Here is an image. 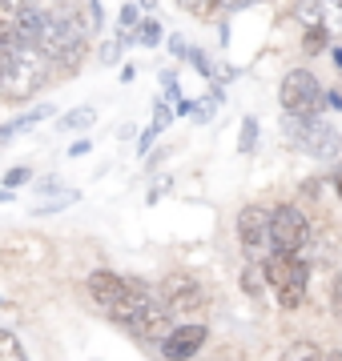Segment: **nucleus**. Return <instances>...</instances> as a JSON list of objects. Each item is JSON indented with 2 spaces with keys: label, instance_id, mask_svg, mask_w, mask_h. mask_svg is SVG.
I'll list each match as a JSON object with an SVG mask.
<instances>
[{
  "label": "nucleus",
  "instance_id": "7c9ffc66",
  "mask_svg": "<svg viewBox=\"0 0 342 361\" xmlns=\"http://www.w3.org/2000/svg\"><path fill=\"white\" fill-rule=\"evenodd\" d=\"M334 65H338V68H342V49H334Z\"/></svg>",
  "mask_w": 342,
  "mask_h": 361
},
{
  "label": "nucleus",
  "instance_id": "6ab92c4d",
  "mask_svg": "<svg viewBox=\"0 0 342 361\" xmlns=\"http://www.w3.org/2000/svg\"><path fill=\"white\" fill-rule=\"evenodd\" d=\"M302 44H306V52H318L322 44H326V28H322V25L306 28V40H302Z\"/></svg>",
  "mask_w": 342,
  "mask_h": 361
},
{
  "label": "nucleus",
  "instance_id": "5701e85b",
  "mask_svg": "<svg viewBox=\"0 0 342 361\" xmlns=\"http://www.w3.org/2000/svg\"><path fill=\"white\" fill-rule=\"evenodd\" d=\"M121 28H125V37L137 28V8H133V4H125V8H121Z\"/></svg>",
  "mask_w": 342,
  "mask_h": 361
},
{
  "label": "nucleus",
  "instance_id": "dca6fc26",
  "mask_svg": "<svg viewBox=\"0 0 342 361\" xmlns=\"http://www.w3.org/2000/svg\"><path fill=\"white\" fill-rule=\"evenodd\" d=\"M254 141H258V121L246 116V121H242V141H237V153H254Z\"/></svg>",
  "mask_w": 342,
  "mask_h": 361
},
{
  "label": "nucleus",
  "instance_id": "39448f33",
  "mask_svg": "<svg viewBox=\"0 0 342 361\" xmlns=\"http://www.w3.org/2000/svg\"><path fill=\"white\" fill-rule=\"evenodd\" d=\"M278 101H282V109L290 116H318V109H322V85L306 68H294V73L282 77Z\"/></svg>",
  "mask_w": 342,
  "mask_h": 361
},
{
  "label": "nucleus",
  "instance_id": "ddd939ff",
  "mask_svg": "<svg viewBox=\"0 0 342 361\" xmlns=\"http://www.w3.org/2000/svg\"><path fill=\"white\" fill-rule=\"evenodd\" d=\"M93 121H97V109H89V104H81V109H69L65 113V129H73V133H81V129H89Z\"/></svg>",
  "mask_w": 342,
  "mask_h": 361
},
{
  "label": "nucleus",
  "instance_id": "2eb2a0df",
  "mask_svg": "<svg viewBox=\"0 0 342 361\" xmlns=\"http://www.w3.org/2000/svg\"><path fill=\"white\" fill-rule=\"evenodd\" d=\"M40 116H49V104H40V109H33V113H28V116H20V121H13V125H8V129L0 133V137H4V141H8V137H13V133L28 129V125H37Z\"/></svg>",
  "mask_w": 342,
  "mask_h": 361
},
{
  "label": "nucleus",
  "instance_id": "0eeeda50",
  "mask_svg": "<svg viewBox=\"0 0 342 361\" xmlns=\"http://www.w3.org/2000/svg\"><path fill=\"white\" fill-rule=\"evenodd\" d=\"M310 245V221L302 209L278 205L274 209V249L278 253H302Z\"/></svg>",
  "mask_w": 342,
  "mask_h": 361
},
{
  "label": "nucleus",
  "instance_id": "c85d7f7f",
  "mask_svg": "<svg viewBox=\"0 0 342 361\" xmlns=\"http://www.w3.org/2000/svg\"><path fill=\"white\" fill-rule=\"evenodd\" d=\"M57 4H61V8H65V13H73V8H77L81 0H57Z\"/></svg>",
  "mask_w": 342,
  "mask_h": 361
},
{
  "label": "nucleus",
  "instance_id": "4be33fe9",
  "mask_svg": "<svg viewBox=\"0 0 342 361\" xmlns=\"http://www.w3.org/2000/svg\"><path fill=\"white\" fill-rule=\"evenodd\" d=\"M28 177H33L28 169H8V173H4V185H8V189H16V185H25Z\"/></svg>",
  "mask_w": 342,
  "mask_h": 361
},
{
  "label": "nucleus",
  "instance_id": "1a4fd4ad",
  "mask_svg": "<svg viewBox=\"0 0 342 361\" xmlns=\"http://www.w3.org/2000/svg\"><path fill=\"white\" fill-rule=\"evenodd\" d=\"M161 297L177 317H185V313H194L201 305V285L194 277H185V273H173L170 281L161 285Z\"/></svg>",
  "mask_w": 342,
  "mask_h": 361
},
{
  "label": "nucleus",
  "instance_id": "f257e3e1",
  "mask_svg": "<svg viewBox=\"0 0 342 361\" xmlns=\"http://www.w3.org/2000/svg\"><path fill=\"white\" fill-rule=\"evenodd\" d=\"M45 80H49V56L28 40H4V61H0L4 101H28Z\"/></svg>",
  "mask_w": 342,
  "mask_h": 361
},
{
  "label": "nucleus",
  "instance_id": "423d86ee",
  "mask_svg": "<svg viewBox=\"0 0 342 361\" xmlns=\"http://www.w3.org/2000/svg\"><path fill=\"white\" fill-rule=\"evenodd\" d=\"M237 237L250 257H266V249L274 245V213H266L262 205H246L237 213Z\"/></svg>",
  "mask_w": 342,
  "mask_h": 361
},
{
  "label": "nucleus",
  "instance_id": "b1692460",
  "mask_svg": "<svg viewBox=\"0 0 342 361\" xmlns=\"http://www.w3.org/2000/svg\"><path fill=\"white\" fill-rule=\"evenodd\" d=\"M330 305H334V317L342 322V281L330 285Z\"/></svg>",
  "mask_w": 342,
  "mask_h": 361
},
{
  "label": "nucleus",
  "instance_id": "473e14b6",
  "mask_svg": "<svg viewBox=\"0 0 342 361\" xmlns=\"http://www.w3.org/2000/svg\"><path fill=\"white\" fill-rule=\"evenodd\" d=\"M141 4H145V8H153V4H158V0H141Z\"/></svg>",
  "mask_w": 342,
  "mask_h": 361
},
{
  "label": "nucleus",
  "instance_id": "a211bd4d",
  "mask_svg": "<svg viewBox=\"0 0 342 361\" xmlns=\"http://www.w3.org/2000/svg\"><path fill=\"white\" fill-rule=\"evenodd\" d=\"M242 281H246V293H262V285L270 281V277H266V265H262V269H254V265H250Z\"/></svg>",
  "mask_w": 342,
  "mask_h": 361
},
{
  "label": "nucleus",
  "instance_id": "6e6552de",
  "mask_svg": "<svg viewBox=\"0 0 342 361\" xmlns=\"http://www.w3.org/2000/svg\"><path fill=\"white\" fill-rule=\"evenodd\" d=\"M85 285H89V297H93V301H97V305H101L105 313L117 310L121 301L129 297V289H133V281L117 277L113 269H93V273H89V281H85Z\"/></svg>",
  "mask_w": 342,
  "mask_h": 361
},
{
  "label": "nucleus",
  "instance_id": "393cba45",
  "mask_svg": "<svg viewBox=\"0 0 342 361\" xmlns=\"http://www.w3.org/2000/svg\"><path fill=\"white\" fill-rule=\"evenodd\" d=\"M225 13H234V8H246V4H258V0H218Z\"/></svg>",
  "mask_w": 342,
  "mask_h": 361
},
{
  "label": "nucleus",
  "instance_id": "cd10ccee",
  "mask_svg": "<svg viewBox=\"0 0 342 361\" xmlns=\"http://www.w3.org/2000/svg\"><path fill=\"white\" fill-rule=\"evenodd\" d=\"M85 153H89V141H77L73 149H69V157H85Z\"/></svg>",
  "mask_w": 342,
  "mask_h": 361
},
{
  "label": "nucleus",
  "instance_id": "9d476101",
  "mask_svg": "<svg viewBox=\"0 0 342 361\" xmlns=\"http://www.w3.org/2000/svg\"><path fill=\"white\" fill-rule=\"evenodd\" d=\"M201 345H206V325L185 322V325H177V329L161 341V353H165L170 361H189Z\"/></svg>",
  "mask_w": 342,
  "mask_h": 361
},
{
  "label": "nucleus",
  "instance_id": "bb28decb",
  "mask_svg": "<svg viewBox=\"0 0 342 361\" xmlns=\"http://www.w3.org/2000/svg\"><path fill=\"white\" fill-rule=\"evenodd\" d=\"M101 61H105V65H117V44H105V49H101Z\"/></svg>",
  "mask_w": 342,
  "mask_h": 361
},
{
  "label": "nucleus",
  "instance_id": "f8f14e48",
  "mask_svg": "<svg viewBox=\"0 0 342 361\" xmlns=\"http://www.w3.org/2000/svg\"><path fill=\"white\" fill-rule=\"evenodd\" d=\"M278 361H322V353H318L314 341H290Z\"/></svg>",
  "mask_w": 342,
  "mask_h": 361
},
{
  "label": "nucleus",
  "instance_id": "412c9836",
  "mask_svg": "<svg viewBox=\"0 0 342 361\" xmlns=\"http://www.w3.org/2000/svg\"><path fill=\"white\" fill-rule=\"evenodd\" d=\"M177 8H185V13H206L210 4H218V0H173Z\"/></svg>",
  "mask_w": 342,
  "mask_h": 361
},
{
  "label": "nucleus",
  "instance_id": "9b49d317",
  "mask_svg": "<svg viewBox=\"0 0 342 361\" xmlns=\"http://www.w3.org/2000/svg\"><path fill=\"white\" fill-rule=\"evenodd\" d=\"M28 8H37V0H0V20H4V37H8V32H13L16 25H20V16H25Z\"/></svg>",
  "mask_w": 342,
  "mask_h": 361
},
{
  "label": "nucleus",
  "instance_id": "4468645a",
  "mask_svg": "<svg viewBox=\"0 0 342 361\" xmlns=\"http://www.w3.org/2000/svg\"><path fill=\"white\" fill-rule=\"evenodd\" d=\"M0 361H25V349H20V341H16L13 329L0 334Z\"/></svg>",
  "mask_w": 342,
  "mask_h": 361
},
{
  "label": "nucleus",
  "instance_id": "aec40b11",
  "mask_svg": "<svg viewBox=\"0 0 342 361\" xmlns=\"http://www.w3.org/2000/svg\"><path fill=\"white\" fill-rule=\"evenodd\" d=\"M137 40H141V44H158V40H161V25H158V20H145V25L137 28Z\"/></svg>",
  "mask_w": 342,
  "mask_h": 361
},
{
  "label": "nucleus",
  "instance_id": "2f4dec72",
  "mask_svg": "<svg viewBox=\"0 0 342 361\" xmlns=\"http://www.w3.org/2000/svg\"><path fill=\"white\" fill-rule=\"evenodd\" d=\"M322 361H342V353H326V357H322Z\"/></svg>",
  "mask_w": 342,
  "mask_h": 361
},
{
  "label": "nucleus",
  "instance_id": "7ed1b4c3",
  "mask_svg": "<svg viewBox=\"0 0 342 361\" xmlns=\"http://www.w3.org/2000/svg\"><path fill=\"white\" fill-rule=\"evenodd\" d=\"M282 133H286L290 141L298 145L302 153L318 157V161H334V157L342 153V137L334 125H326V121H314V116H290L282 121Z\"/></svg>",
  "mask_w": 342,
  "mask_h": 361
},
{
  "label": "nucleus",
  "instance_id": "a878e982",
  "mask_svg": "<svg viewBox=\"0 0 342 361\" xmlns=\"http://www.w3.org/2000/svg\"><path fill=\"white\" fill-rule=\"evenodd\" d=\"M189 61H194V65H198L201 73H210V61H206V52H198V49H194V52H189Z\"/></svg>",
  "mask_w": 342,
  "mask_h": 361
},
{
  "label": "nucleus",
  "instance_id": "f3484780",
  "mask_svg": "<svg viewBox=\"0 0 342 361\" xmlns=\"http://www.w3.org/2000/svg\"><path fill=\"white\" fill-rule=\"evenodd\" d=\"M298 16H302V25H306V28L322 25V8H318L314 0H302V4H298Z\"/></svg>",
  "mask_w": 342,
  "mask_h": 361
},
{
  "label": "nucleus",
  "instance_id": "f03ea898",
  "mask_svg": "<svg viewBox=\"0 0 342 361\" xmlns=\"http://www.w3.org/2000/svg\"><path fill=\"white\" fill-rule=\"evenodd\" d=\"M37 49L49 56V61H57V65H77L81 56H85V20L73 13H57L45 20V32H40Z\"/></svg>",
  "mask_w": 342,
  "mask_h": 361
},
{
  "label": "nucleus",
  "instance_id": "c756f323",
  "mask_svg": "<svg viewBox=\"0 0 342 361\" xmlns=\"http://www.w3.org/2000/svg\"><path fill=\"white\" fill-rule=\"evenodd\" d=\"M334 185H338V197H342V165H338V177H334Z\"/></svg>",
  "mask_w": 342,
  "mask_h": 361
},
{
  "label": "nucleus",
  "instance_id": "20e7f679",
  "mask_svg": "<svg viewBox=\"0 0 342 361\" xmlns=\"http://www.w3.org/2000/svg\"><path fill=\"white\" fill-rule=\"evenodd\" d=\"M266 277L278 289V305L282 310H298L306 297V265L298 261V253H274L266 261Z\"/></svg>",
  "mask_w": 342,
  "mask_h": 361
}]
</instances>
